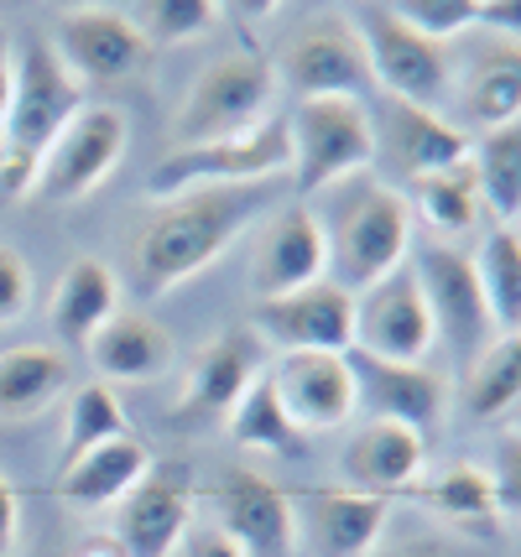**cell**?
Segmentation results:
<instances>
[{
	"label": "cell",
	"mask_w": 521,
	"mask_h": 557,
	"mask_svg": "<svg viewBox=\"0 0 521 557\" xmlns=\"http://www.w3.org/2000/svg\"><path fill=\"white\" fill-rule=\"evenodd\" d=\"M282 177L272 183H235V188H188L157 198L125 235V287L136 302H157L214 267L250 224L276 209Z\"/></svg>",
	"instance_id": "cell-1"
},
{
	"label": "cell",
	"mask_w": 521,
	"mask_h": 557,
	"mask_svg": "<svg viewBox=\"0 0 521 557\" xmlns=\"http://www.w3.org/2000/svg\"><path fill=\"white\" fill-rule=\"evenodd\" d=\"M308 209H313V219L323 230L328 282L345 287L349 297L407 267L418 219H412V203H407L401 188L360 172V177L334 183L319 198H308Z\"/></svg>",
	"instance_id": "cell-2"
},
{
	"label": "cell",
	"mask_w": 521,
	"mask_h": 557,
	"mask_svg": "<svg viewBox=\"0 0 521 557\" xmlns=\"http://www.w3.org/2000/svg\"><path fill=\"white\" fill-rule=\"evenodd\" d=\"M276 104V73L272 58L261 48H224L214 63H203L194 73V84L183 89L173 121V146H209V141H230V136H246L256 125L272 121Z\"/></svg>",
	"instance_id": "cell-3"
},
{
	"label": "cell",
	"mask_w": 521,
	"mask_h": 557,
	"mask_svg": "<svg viewBox=\"0 0 521 557\" xmlns=\"http://www.w3.org/2000/svg\"><path fill=\"white\" fill-rule=\"evenodd\" d=\"M287 121V188L298 203L349 183L375 162L371 104L360 99H298Z\"/></svg>",
	"instance_id": "cell-4"
},
{
	"label": "cell",
	"mask_w": 521,
	"mask_h": 557,
	"mask_svg": "<svg viewBox=\"0 0 521 557\" xmlns=\"http://www.w3.org/2000/svg\"><path fill=\"white\" fill-rule=\"evenodd\" d=\"M78 110H84V84L63 69L48 37L26 32L22 42H11V110L0 125V151L42 168L48 146L69 131Z\"/></svg>",
	"instance_id": "cell-5"
},
{
	"label": "cell",
	"mask_w": 521,
	"mask_h": 557,
	"mask_svg": "<svg viewBox=\"0 0 521 557\" xmlns=\"http://www.w3.org/2000/svg\"><path fill=\"white\" fill-rule=\"evenodd\" d=\"M345 16L355 26V37H360V48H365L381 99H401V104H422V110H444L454 99V58H448V48L418 37L392 11V0L349 5Z\"/></svg>",
	"instance_id": "cell-6"
},
{
	"label": "cell",
	"mask_w": 521,
	"mask_h": 557,
	"mask_svg": "<svg viewBox=\"0 0 521 557\" xmlns=\"http://www.w3.org/2000/svg\"><path fill=\"white\" fill-rule=\"evenodd\" d=\"M272 177H287V121L282 115L230 141L168 146V157L147 177V194L157 203V198L188 194V188H235V183H272Z\"/></svg>",
	"instance_id": "cell-7"
},
{
	"label": "cell",
	"mask_w": 521,
	"mask_h": 557,
	"mask_svg": "<svg viewBox=\"0 0 521 557\" xmlns=\"http://www.w3.org/2000/svg\"><path fill=\"white\" fill-rule=\"evenodd\" d=\"M272 73L276 89L287 84L298 99H360V104L375 99L371 63L345 11H323L302 22L272 58Z\"/></svg>",
	"instance_id": "cell-8"
},
{
	"label": "cell",
	"mask_w": 521,
	"mask_h": 557,
	"mask_svg": "<svg viewBox=\"0 0 521 557\" xmlns=\"http://www.w3.org/2000/svg\"><path fill=\"white\" fill-rule=\"evenodd\" d=\"M52 52L78 84H125L151 69V42L125 5H69L52 26Z\"/></svg>",
	"instance_id": "cell-9"
},
{
	"label": "cell",
	"mask_w": 521,
	"mask_h": 557,
	"mask_svg": "<svg viewBox=\"0 0 521 557\" xmlns=\"http://www.w3.org/2000/svg\"><path fill=\"white\" fill-rule=\"evenodd\" d=\"M125 141H131V121L115 104H84L69 121V131L48 146L32 198H42V203H78V198H89L110 172L121 168Z\"/></svg>",
	"instance_id": "cell-10"
},
{
	"label": "cell",
	"mask_w": 521,
	"mask_h": 557,
	"mask_svg": "<svg viewBox=\"0 0 521 557\" xmlns=\"http://www.w3.org/2000/svg\"><path fill=\"white\" fill-rule=\"evenodd\" d=\"M250 334L276 355H349L355 349V297L328 276L302 292L250 302Z\"/></svg>",
	"instance_id": "cell-11"
},
{
	"label": "cell",
	"mask_w": 521,
	"mask_h": 557,
	"mask_svg": "<svg viewBox=\"0 0 521 557\" xmlns=\"http://www.w3.org/2000/svg\"><path fill=\"white\" fill-rule=\"evenodd\" d=\"M407 267L418 271V287L427 297L438 339L470 364L485 344L496 339V323L485 313V297H480V282H474L470 250H459L448 240H427L418 245V256H407Z\"/></svg>",
	"instance_id": "cell-12"
},
{
	"label": "cell",
	"mask_w": 521,
	"mask_h": 557,
	"mask_svg": "<svg viewBox=\"0 0 521 557\" xmlns=\"http://www.w3.org/2000/svg\"><path fill=\"white\" fill-rule=\"evenodd\" d=\"M438 344L427 297L418 287V271L401 267L381 276L375 287L355 292V349L375 360H407L427 364V349Z\"/></svg>",
	"instance_id": "cell-13"
},
{
	"label": "cell",
	"mask_w": 521,
	"mask_h": 557,
	"mask_svg": "<svg viewBox=\"0 0 521 557\" xmlns=\"http://www.w3.org/2000/svg\"><path fill=\"white\" fill-rule=\"evenodd\" d=\"M328 276V250H323V230L313 209L287 198L282 209L261 219V235L250 245V267H246V287L256 302H272L287 292H302Z\"/></svg>",
	"instance_id": "cell-14"
},
{
	"label": "cell",
	"mask_w": 521,
	"mask_h": 557,
	"mask_svg": "<svg viewBox=\"0 0 521 557\" xmlns=\"http://www.w3.org/2000/svg\"><path fill=\"white\" fill-rule=\"evenodd\" d=\"M188 527H194V474H188V463L151 459L141 485L115 506L110 536L131 557H173L188 542Z\"/></svg>",
	"instance_id": "cell-15"
},
{
	"label": "cell",
	"mask_w": 521,
	"mask_h": 557,
	"mask_svg": "<svg viewBox=\"0 0 521 557\" xmlns=\"http://www.w3.org/2000/svg\"><path fill=\"white\" fill-rule=\"evenodd\" d=\"M266 381H272L282 412L293 417V428L302 437L339 433L360 412L349 355H276L266 364Z\"/></svg>",
	"instance_id": "cell-16"
},
{
	"label": "cell",
	"mask_w": 521,
	"mask_h": 557,
	"mask_svg": "<svg viewBox=\"0 0 521 557\" xmlns=\"http://www.w3.org/2000/svg\"><path fill=\"white\" fill-rule=\"evenodd\" d=\"M392 500L360 495L349 485L308 490L293 500V542L302 557H371V547L386 536Z\"/></svg>",
	"instance_id": "cell-17"
},
{
	"label": "cell",
	"mask_w": 521,
	"mask_h": 557,
	"mask_svg": "<svg viewBox=\"0 0 521 557\" xmlns=\"http://www.w3.org/2000/svg\"><path fill=\"white\" fill-rule=\"evenodd\" d=\"M214 527L246 557H293V495L256 474V469H220L214 480Z\"/></svg>",
	"instance_id": "cell-18"
},
{
	"label": "cell",
	"mask_w": 521,
	"mask_h": 557,
	"mask_svg": "<svg viewBox=\"0 0 521 557\" xmlns=\"http://www.w3.org/2000/svg\"><path fill=\"white\" fill-rule=\"evenodd\" d=\"M261 370H266L261 339H256L250 329H224L220 339H209L199 355H194L188 375H183V391H177L173 417H188V422H224Z\"/></svg>",
	"instance_id": "cell-19"
},
{
	"label": "cell",
	"mask_w": 521,
	"mask_h": 557,
	"mask_svg": "<svg viewBox=\"0 0 521 557\" xmlns=\"http://www.w3.org/2000/svg\"><path fill=\"white\" fill-rule=\"evenodd\" d=\"M349 370H355V391H360L365 417L401 422L412 433H433L444 422L448 386L438 370L407 360H375V355H360V349H349Z\"/></svg>",
	"instance_id": "cell-20"
},
{
	"label": "cell",
	"mask_w": 521,
	"mask_h": 557,
	"mask_svg": "<svg viewBox=\"0 0 521 557\" xmlns=\"http://www.w3.org/2000/svg\"><path fill=\"white\" fill-rule=\"evenodd\" d=\"M339 469H345L349 490L375 495V500H397L407 490H418V480L427 474V448H422V433H412V428L365 417L345 437Z\"/></svg>",
	"instance_id": "cell-21"
},
{
	"label": "cell",
	"mask_w": 521,
	"mask_h": 557,
	"mask_svg": "<svg viewBox=\"0 0 521 557\" xmlns=\"http://www.w3.org/2000/svg\"><path fill=\"white\" fill-rule=\"evenodd\" d=\"M375 125V151L392 157V168L412 183L438 168H454L470 157V131L459 121H448L444 110H422V104H401V99H381Z\"/></svg>",
	"instance_id": "cell-22"
},
{
	"label": "cell",
	"mask_w": 521,
	"mask_h": 557,
	"mask_svg": "<svg viewBox=\"0 0 521 557\" xmlns=\"http://www.w3.org/2000/svg\"><path fill=\"white\" fill-rule=\"evenodd\" d=\"M470 136H485L496 125L521 121V42L491 37L464 63H454V99H448Z\"/></svg>",
	"instance_id": "cell-23"
},
{
	"label": "cell",
	"mask_w": 521,
	"mask_h": 557,
	"mask_svg": "<svg viewBox=\"0 0 521 557\" xmlns=\"http://www.w3.org/2000/svg\"><path fill=\"white\" fill-rule=\"evenodd\" d=\"M173 349L177 344L168 334V323H157L141 308H121L89 339V364H95V381H104V386H141L173 364Z\"/></svg>",
	"instance_id": "cell-24"
},
{
	"label": "cell",
	"mask_w": 521,
	"mask_h": 557,
	"mask_svg": "<svg viewBox=\"0 0 521 557\" xmlns=\"http://www.w3.org/2000/svg\"><path fill=\"white\" fill-rule=\"evenodd\" d=\"M412 495H418V506L433 521H444L448 532L470 536V542H496L500 527H506L496 510L491 474H485V463H474V459H454L444 469H427Z\"/></svg>",
	"instance_id": "cell-25"
},
{
	"label": "cell",
	"mask_w": 521,
	"mask_h": 557,
	"mask_svg": "<svg viewBox=\"0 0 521 557\" xmlns=\"http://www.w3.org/2000/svg\"><path fill=\"white\" fill-rule=\"evenodd\" d=\"M121 313V276L104 267L100 256H78L63 267L58 287L48 302L52 339L63 349H89V339L100 334L110 318Z\"/></svg>",
	"instance_id": "cell-26"
},
{
	"label": "cell",
	"mask_w": 521,
	"mask_h": 557,
	"mask_svg": "<svg viewBox=\"0 0 521 557\" xmlns=\"http://www.w3.org/2000/svg\"><path fill=\"white\" fill-rule=\"evenodd\" d=\"M151 469V448L141 443L136 433L125 437H110L100 448H89V454H78L58 469V500L63 506H78V510H115L131 495V490L141 485V474Z\"/></svg>",
	"instance_id": "cell-27"
},
{
	"label": "cell",
	"mask_w": 521,
	"mask_h": 557,
	"mask_svg": "<svg viewBox=\"0 0 521 557\" xmlns=\"http://www.w3.org/2000/svg\"><path fill=\"white\" fill-rule=\"evenodd\" d=\"M69 391V355L52 344H16L0 355V422L48 412Z\"/></svg>",
	"instance_id": "cell-28"
},
{
	"label": "cell",
	"mask_w": 521,
	"mask_h": 557,
	"mask_svg": "<svg viewBox=\"0 0 521 557\" xmlns=\"http://www.w3.org/2000/svg\"><path fill=\"white\" fill-rule=\"evenodd\" d=\"M412 219H422L438 240H464L480 214H485V203H480V177H474L470 157L464 162H454V168H438L427 172V177H412Z\"/></svg>",
	"instance_id": "cell-29"
},
{
	"label": "cell",
	"mask_w": 521,
	"mask_h": 557,
	"mask_svg": "<svg viewBox=\"0 0 521 557\" xmlns=\"http://www.w3.org/2000/svg\"><path fill=\"white\" fill-rule=\"evenodd\" d=\"M470 168L480 177V203L500 230L521 224V121L470 136Z\"/></svg>",
	"instance_id": "cell-30"
},
{
	"label": "cell",
	"mask_w": 521,
	"mask_h": 557,
	"mask_svg": "<svg viewBox=\"0 0 521 557\" xmlns=\"http://www.w3.org/2000/svg\"><path fill=\"white\" fill-rule=\"evenodd\" d=\"M459 401L474 422H500L506 412L521 407V334H496L470 364H464V386Z\"/></svg>",
	"instance_id": "cell-31"
},
{
	"label": "cell",
	"mask_w": 521,
	"mask_h": 557,
	"mask_svg": "<svg viewBox=\"0 0 521 557\" xmlns=\"http://www.w3.org/2000/svg\"><path fill=\"white\" fill-rule=\"evenodd\" d=\"M474 282L485 297V313L496 334H521V235L517 230H485L470 250Z\"/></svg>",
	"instance_id": "cell-32"
},
{
	"label": "cell",
	"mask_w": 521,
	"mask_h": 557,
	"mask_svg": "<svg viewBox=\"0 0 521 557\" xmlns=\"http://www.w3.org/2000/svg\"><path fill=\"white\" fill-rule=\"evenodd\" d=\"M224 428L230 437L250 448V454H298L302 448V433L293 428V417L282 412V401H276L272 381H266V370L250 381V391L235 401V412L224 417Z\"/></svg>",
	"instance_id": "cell-33"
},
{
	"label": "cell",
	"mask_w": 521,
	"mask_h": 557,
	"mask_svg": "<svg viewBox=\"0 0 521 557\" xmlns=\"http://www.w3.org/2000/svg\"><path fill=\"white\" fill-rule=\"evenodd\" d=\"M125 433H131V417H125L121 396L104 386V381H84L69 396V417H63V463Z\"/></svg>",
	"instance_id": "cell-34"
},
{
	"label": "cell",
	"mask_w": 521,
	"mask_h": 557,
	"mask_svg": "<svg viewBox=\"0 0 521 557\" xmlns=\"http://www.w3.org/2000/svg\"><path fill=\"white\" fill-rule=\"evenodd\" d=\"M131 22L141 26L151 48H183V42H199L203 32H214L220 22V5L214 0H147V5H125Z\"/></svg>",
	"instance_id": "cell-35"
},
{
	"label": "cell",
	"mask_w": 521,
	"mask_h": 557,
	"mask_svg": "<svg viewBox=\"0 0 521 557\" xmlns=\"http://www.w3.org/2000/svg\"><path fill=\"white\" fill-rule=\"evenodd\" d=\"M392 11H397L418 37L448 48L454 37L474 32V11H480V0H392Z\"/></svg>",
	"instance_id": "cell-36"
},
{
	"label": "cell",
	"mask_w": 521,
	"mask_h": 557,
	"mask_svg": "<svg viewBox=\"0 0 521 557\" xmlns=\"http://www.w3.org/2000/svg\"><path fill=\"white\" fill-rule=\"evenodd\" d=\"M485 474H491V490H496L500 521H517L521 527V428H506L496 437Z\"/></svg>",
	"instance_id": "cell-37"
},
{
	"label": "cell",
	"mask_w": 521,
	"mask_h": 557,
	"mask_svg": "<svg viewBox=\"0 0 521 557\" xmlns=\"http://www.w3.org/2000/svg\"><path fill=\"white\" fill-rule=\"evenodd\" d=\"M26 308H32V267L16 245L0 240V329L26 318Z\"/></svg>",
	"instance_id": "cell-38"
},
{
	"label": "cell",
	"mask_w": 521,
	"mask_h": 557,
	"mask_svg": "<svg viewBox=\"0 0 521 557\" xmlns=\"http://www.w3.org/2000/svg\"><path fill=\"white\" fill-rule=\"evenodd\" d=\"M474 26L491 37H506V42H521V0H480Z\"/></svg>",
	"instance_id": "cell-39"
},
{
	"label": "cell",
	"mask_w": 521,
	"mask_h": 557,
	"mask_svg": "<svg viewBox=\"0 0 521 557\" xmlns=\"http://www.w3.org/2000/svg\"><path fill=\"white\" fill-rule=\"evenodd\" d=\"M371 557H454V547L448 542H438V536H381L371 547Z\"/></svg>",
	"instance_id": "cell-40"
},
{
	"label": "cell",
	"mask_w": 521,
	"mask_h": 557,
	"mask_svg": "<svg viewBox=\"0 0 521 557\" xmlns=\"http://www.w3.org/2000/svg\"><path fill=\"white\" fill-rule=\"evenodd\" d=\"M22 542V500H16V485L0 474V557L16 553Z\"/></svg>",
	"instance_id": "cell-41"
},
{
	"label": "cell",
	"mask_w": 521,
	"mask_h": 557,
	"mask_svg": "<svg viewBox=\"0 0 521 557\" xmlns=\"http://www.w3.org/2000/svg\"><path fill=\"white\" fill-rule=\"evenodd\" d=\"M188 557H246V553H240L220 527H203V532L188 536Z\"/></svg>",
	"instance_id": "cell-42"
},
{
	"label": "cell",
	"mask_w": 521,
	"mask_h": 557,
	"mask_svg": "<svg viewBox=\"0 0 521 557\" xmlns=\"http://www.w3.org/2000/svg\"><path fill=\"white\" fill-rule=\"evenodd\" d=\"M74 557H131V553H125V547L110 532H95V536H84V542H78Z\"/></svg>",
	"instance_id": "cell-43"
},
{
	"label": "cell",
	"mask_w": 521,
	"mask_h": 557,
	"mask_svg": "<svg viewBox=\"0 0 521 557\" xmlns=\"http://www.w3.org/2000/svg\"><path fill=\"white\" fill-rule=\"evenodd\" d=\"M5 110H11V32L0 26V125H5Z\"/></svg>",
	"instance_id": "cell-44"
},
{
	"label": "cell",
	"mask_w": 521,
	"mask_h": 557,
	"mask_svg": "<svg viewBox=\"0 0 521 557\" xmlns=\"http://www.w3.org/2000/svg\"><path fill=\"white\" fill-rule=\"evenodd\" d=\"M517 235H521V224H517Z\"/></svg>",
	"instance_id": "cell-45"
}]
</instances>
